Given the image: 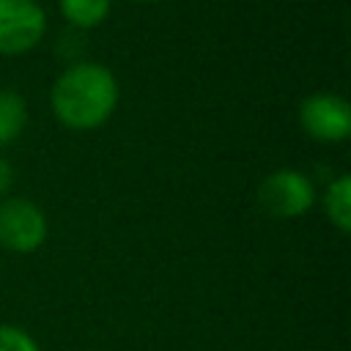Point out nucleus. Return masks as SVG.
<instances>
[{
    "label": "nucleus",
    "mask_w": 351,
    "mask_h": 351,
    "mask_svg": "<svg viewBox=\"0 0 351 351\" xmlns=\"http://www.w3.org/2000/svg\"><path fill=\"white\" fill-rule=\"evenodd\" d=\"M27 126V101L11 88H0V148L11 145Z\"/></svg>",
    "instance_id": "0eeeda50"
},
{
    "label": "nucleus",
    "mask_w": 351,
    "mask_h": 351,
    "mask_svg": "<svg viewBox=\"0 0 351 351\" xmlns=\"http://www.w3.org/2000/svg\"><path fill=\"white\" fill-rule=\"evenodd\" d=\"M49 233L47 214L27 197H5L0 203V247L5 252H36Z\"/></svg>",
    "instance_id": "20e7f679"
},
{
    "label": "nucleus",
    "mask_w": 351,
    "mask_h": 351,
    "mask_svg": "<svg viewBox=\"0 0 351 351\" xmlns=\"http://www.w3.org/2000/svg\"><path fill=\"white\" fill-rule=\"evenodd\" d=\"M299 126L315 143H343L351 134V107L337 93H310L299 104Z\"/></svg>",
    "instance_id": "39448f33"
},
{
    "label": "nucleus",
    "mask_w": 351,
    "mask_h": 351,
    "mask_svg": "<svg viewBox=\"0 0 351 351\" xmlns=\"http://www.w3.org/2000/svg\"><path fill=\"white\" fill-rule=\"evenodd\" d=\"M324 214L335 225V230H351V176L340 173L326 184L324 192Z\"/></svg>",
    "instance_id": "423d86ee"
},
{
    "label": "nucleus",
    "mask_w": 351,
    "mask_h": 351,
    "mask_svg": "<svg viewBox=\"0 0 351 351\" xmlns=\"http://www.w3.org/2000/svg\"><path fill=\"white\" fill-rule=\"evenodd\" d=\"M134 3H156V0H134Z\"/></svg>",
    "instance_id": "9b49d317"
},
{
    "label": "nucleus",
    "mask_w": 351,
    "mask_h": 351,
    "mask_svg": "<svg viewBox=\"0 0 351 351\" xmlns=\"http://www.w3.org/2000/svg\"><path fill=\"white\" fill-rule=\"evenodd\" d=\"M47 33V14L38 0H0V55H27Z\"/></svg>",
    "instance_id": "7ed1b4c3"
},
{
    "label": "nucleus",
    "mask_w": 351,
    "mask_h": 351,
    "mask_svg": "<svg viewBox=\"0 0 351 351\" xmlns=\"http://www.w3.org/2000/svg\"><path fill=\"white\" fill-rule=\"evenodd\" d=\"M60 16L77 30H93L110 16V0H58Z\"/></svg>",
    "instance_id": "6e6552de"
},
{
    "label": "nucleus",
    "mask_w": 351,
    "mask_h": 351,
    "mask_svg": "<svg viewBox=\"0 0 351 351\" xmlns=\"http://www.w3.org/2000/svg\"><path fill=\"white\" fill-rule=\"evenodd\" d=\"M258 203L269 217L296 219L304 217L315 203L313 181L293 167H280L269 173L258 186Z\"/></svg>",
    "instance_id": "f03ea898"
},
{
    "label": "nucleus",
    "mask_w": 351,
    "mask_h": 351,
    "mask_svg": "<svg viewBox=\"0 0 351 351\" xmlns=\"http://www.w3.org/2000/svg\"><path fill=\"white\" fill-rule=\"evenodd\" d=\"M121 99L115 74L93 60H80L63 69L49 90V107L58 123L74 132H93L104 126Z\"/></svg>",
    "instance_id": "f257e3e1"
},
{
    "label": "nucleus",
    "mask_w": 351,
    "mask_h": 351,
    "mask_svg": "<svg viewBox=\"0 0 351 351\" xmlns=\"http://www.w3.org/2000/svg\"><path fill=\"white\" fill-rule=\"evenodd\" d=\"M0 351H41L30 332L14 324H0Z\"/></svg>",
    "instance_id": "1a4fd4ad"
},
{
    "label": "nucleus",
    "mask_w": 351,
    "mask_h": 351,
    "mask_svg": "<svg viewBox=\"0 0 351 351\" xmlns=\"http://www.w3.org/2000/svg\"><path fill=\"white\" fill-rule=\"evenodd\" d=\"M11 186H14V165L5 156H0V197L8 195Z\"/></svg>",
    "instance_id": "9d476101"
}]
</instances>
